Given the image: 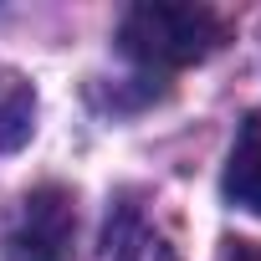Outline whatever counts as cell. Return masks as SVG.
<instances>
[{"label": "cell", "mask_w": 261, "mask_h": 261, "mask_svg": "<svg viewBox=\"0 0 261 261\" xmlns=\"http://www.w3.org/2000/svg\"><path fill=\"white\" fill-rule=\"evenodd\" d=\"M225 41V21L210 6L185 0H144L118 21V46L144 67H195Z\"/></svg>", "instance_id": "6da1fadb"}, {"label": "cell", "mask_w": 261, "mask_h": 261, "mask_svg": "<svg viewBox=\"0 0 261 261\" xmlns=\"http://www.w3.org/2000/svg\"><path fill=\"white\" fill-rule=\"evenodd\" d=\"M77 200L62 185H41L21 200V225L11 230V261H72Z\"/></svg>", "instance_id": "7a4b0ae2"}, {"label": "cell", "mask_w": 261, "mask_h": 261, "mask_svg": "<svg viewBox=\"0 0 261 261\" xmlns=\"http://www.w3.org/2000/svg\"><path fill=\"white\" fill-rule=\"evenodd\" d=\"M225 200L246 215H261V118H246L241 134H236V149L225 159V179H220Z\"/></svg>", "instance_id": "3957f363"}, {"label": "cell", "mask_w": 261, "mask_h": 261, "mask_svg": "<svg viewBox=\"0 0 261 261\" xmlns=\"http://www.w3.org/2000/svg\"><path fill=\"white\" fill-rule=\"evenodd\" d=\"M36 118V92L21 72H0V149H16L31 134Z\"/></svg>", "instance_id": "277c9868"}, {"label": "cell", "mask_w": 261, "mask_h": 261, "mask_svg": "<svg viewBox=\"0 0 261 261\" xmlns=\"http://www.w3.org/2000/svg\"><path fill=\"white\" fill-rule=\"evenodd\" d=\"M220 261H261V241H246V236H236V241H225Z\"/></svg>", "instance_id": "5b68a950"}]
</instances>
